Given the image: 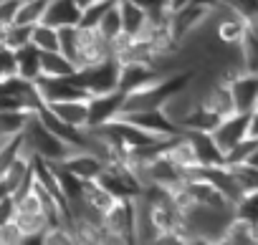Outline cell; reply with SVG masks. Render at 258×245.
<instances>
[{"label":"cell","instance_id":"cell-1","mask_svg":"<svg viewBox=\"0 0 258 245\" xmlns=\"http://www.w3.org/2000/svg\"><path fill=\"white\" fill-rule=\"evenodd\" d=\"M21 137H23V144H26V149H28L31 154H38V157L51 159V162H61V159H66V157L74 152L66 142H61V139L43 124V121L38 119V114H31V116H28Z\"/></svg>","mask_w":258,"mask_h":245},{"label":"cell","instance_id":"cell-2","mask_svg":"<svg viewBox=\"0 0 258 245\" xmlns=\"http://www.w3.org/2000/svg\"><path fill=\"white\" fill-rule=\"evenodd\" d=\"M135 230H137V205H135V197L116 200L106 210V215H104L106 242H137L135 240Z\"/></svg>","mask_w":258,"mask_h":245},{"label":"cell","instance_id":"cell-3","mask_svg":"<svg viewBox=\"0 0 258 245\" xmlns=\"http://www.w3.org/2000/svg\"><path fill=\"white\" fill-rule=\"evenodd\" d=\"M76 84L91 96V94H104V91H114L119 84V61L114 56L89 63V66H79L74 73Z\"/></svg>","mask_w":258,"mask_h":245},{"label":"cell","instance_id":"cell-4","mask_svg":"<svg viewBox=\"0 0 258 245\" xmlns=\"http://www.w3.org/2000/svg\"><path fill=\"white\" fill-rule=\"evenodd\" d=\"M220 78H225L228 89H230V99H233V109L235 111H253L258 106V73L250 71H225Z\"/></svg>","mask_w":258,"mask_h":245},{"label":"cell","instance_id":"cell-5","mask_svg":"<svg viewBox=\"0 0 258 245\" xmlns=\"http://www.w3.org/2000/svg\"><path fill=\"white\" fill-rule=\"evenodd\" d=\"M119 116L126 119L129 124L140 127L142 132L152 134V137H175V134H180V127L165 114L162 106L140 109V111H124V114H119Z\"/></svg>","mask_w":258,"mask_h":245},{"label":"cell","instance_id":"cell-6","mask_svg":"<svg viewBox=\"0 0 258 245\" xmlns=\"http://www.w3.org/2000/svg\"><path fill=\"white\" fill-rule=\"evenodd\" d=\"M162 76H165V71L160 66H155V63H142V61L119 63V84H116V89H121L124 94H132V91L152 86Z\"/></svg>","mask_w":258,"mask_h":245},{"label":"cell","instance_id":"cell-7","mask_svg":"<svg viewBox=\"0 0 258 245\" xmlns=\"http://www.w3.org/2000/svg\"><path fill=\"white\" fill-rule=\"evenodd\" d=\"M36 86H38L43 104H56L66 99H89V94L76 84L74 73L71 76H38Z\"/></svg>","mask_w":258,"mask_h":245},{"label":"cell","instance_id":"cell-8","mask_svg":"<svg viewBox=\"0 0 258 245\" xmlns=\"http://www.w3.org/2000/svg\"><path fill=\"white\" fill-rule=\"evenodd\" d=\"M124 91L121 89H114V91H104V94H91L86 99L89 104V127H99V124H106V121L116 119L121 114V104H124Z\"/></svg>","mask_w":258,"mask_h":245},{"label":"cell","instance_id":"cell-9","mask_svg":"<svg viewBox=\"0 0 258 245\" xmlns=\"http://www.w3.org/2000/svg\"><path fill=\"white\" fill-rule=\"evenodd\" d=\"M245 129H248V114L243 111H233V114H225L220 121H218V127L210 132L215 144L225 152H230L240 139H245Z\"/></svg>","mask_w":258,"mask_h":245},{"label":"cell","instance_id":"cell-10","mask_svg":"<svg viewBox=\"0 0 258 245\" xmlns=\"http://www.w3.org/2000/svg\"><path fill=\"white\" fill-rule=\"evenodd\" d=\"M180 132H182V137L190 142L198 165H203V167L225 165V154H223V149L215 144V139H213L210 132H198V129H180Z\"/></svg>","mask_w":258,"mask_h":245},{"label":"cell","instance_id":"cell-11","mask_svg":"<svg viewBox=\"0 0 258 245\" xmlns=\"http://www.w3.org/2000/svg\"><path fill=\"white\" fill-rule=\"evenodd\" d=\"M116 8H119V18H121V36H126V38L147 36V26H150L147 11H142L132 0H116Z\"/></svg>","mask_w":258,"mask_h":245},{"label":"cell","instance_id":"cell-12","mask_svg":"<svg viewBox=\"0 0 258 245\" xmlns=\"http://www.w3.org/2000/svg\"><path fill=\"white\" fill-rule=\"evenodd\" d=\"M61 165H63L69 172H74L79 180H84V182L96 180V177L101 175V170L106 167L101 157H96L94 152H86V149H74L66 159H61Z\"/></svg>","mask_w":258,"mask_h":245},{"label":"cell","instance_id":"cell-13","mask_svg":"<svg viewBox=\"0 0 258 245\" xmlns=\"http://www.w3.org/2000/svg\"><path fill=\"white\" fill-rule=\"evenodd\" d=\"M61 121L79 129L89 127V104L86 99H66V101H56V104H46Z\"/></svg>","mask_w":258,"mask_h":245},{"label":"cell","instance_id":"cell-14","mask_svg":"<svg viewBox=\"0 0 258 245\" xmlns=\"http://www.w3.org/2000/svg\"><path fill=\"white\" fill-rule=\"evenodd\" d=\"M223 116L218 114V111H213L210 106H205L200 99L190 106V111L180 119V129H198V132H213L215 127H218V121H220Z\"/></svg>","mask_w":258,"mask_h":245},{"label":"cell","instance_id":"cell-15","mask_svg":"<svg viewBox=\"0 0 258 245\" xmlns=\"http://www.w3.org/2000/svg\"><path fill=\"white\" fill-rule=\"evenodd\" d=\"M79 21H81V8L74 0H48L43 23L53 28H63V26H79Z\"/></svg>","mask_w":258,"mask_h":245},{"label":"cell","instance_id":"cell-16","mask_svg":"<svg viewBox=\"0 0 258 245\" xmlns=\"http://www.w3.org/2000/svg\"><path fill=\"white\" fill-rule=\"evenodd\" d=\"M198 99H200L205 106H210L213 111H218L220 116L235 111V109H233V99H230V89H228L225 78H215V81L203 91V96H198Z\"/></svg>","mask_w":258,"mask_h":245},{"label":"cell","instance_id":"cell-17","mask_svg":"<svg viewBox=\"0 0 258 245\" xmlns=\"http://www.w3.org/2000/svg\"><path fill=\"white\" fill-rule=\"evenodd\" d=\"M58 51L76 63V68L81 66V51H84V28L79 26H63L58 28Z\"/></svg>","mask_w":258,"mask_h":245},{"label":"cell","instance_id":"cell-18","mask_svg":"<svg viewBox=\"0 0 258 245\" xmlns=\"http://www.w3.org/2000/svg\"><path fill=\"white\" fill-rule=\"evenodd\" d=\"M16 73L28 81H36L41 76V51L33 43L16 51Z\"/></svg>","mask_w":258,"mask_h":245},{"label":"cell","instance_id":"cell-19","mask_svg":"<svg viewBox=\"0 0 258 245\" xmlns=\"http://www.w3.org/2000/svg\"><path fill=\"white\" fill-rule=\"evenodd\" d=\"M76 73V63H71L61 51L41 53V76H71Z\"/></svg>","mask_w":258,"mask_h":245},{"label":"cell","instance_id":"cell-20","mask_svg":"<svg viewBox=\"0 0 258 245\" xmlns=\"http://www.w3.org/2000/svg\"><path fill=\"white\" fill-rule=\"evenodd\" d=\"M31 28L33 26H23V23H11L6 28H0V43L11 51H18L31 43Z\"/></svg>","mask_w":258,"mask_h":245},{"label":"cell","instance_id":"cell-21","mask_svg":"<svg viewBox=\"0 0 258 245\" xmlns=\"http://www.w3.org/2000/svg\"><path fill=\"white\" fill-rule=\"evenodd\" d=\"M84 202H86L89 207H94L96 212L106 215V210L116 202V197H111L96 180H91V182H86V187H84Z\"/></svg>","mask_w":258,"mask_h":245},{"label":"cell","instance_id":"cell-22","mask_svg":"<svg viewBox=\"0 0 258 245\" xmlns=\"http://www.w3.org/2000/svg\"><path fill=\"white\" fill-rule=\"evenodd\" d=\"M31 43L43 53V51H58V28L48 26V23H36L31 28Z\"/></svg>","mask_w":258,"mask_h":245},{"label":"cell","instance_id":"cell-23","mask_svg":"<svg viewBox=\"0 0 258 245\" xmlns=\"http://www.w3.org/2000/svg\"><path fill=\"white\" fill-rule=\"evenodd\" d=\"M46 8H48V0H21L18 13H16V23L36 26V23H41V21H43Z\"/></svg>","mask_w":258,"mask_h":245},{"label":"cell","instance_id":"cell-24","mask_svg":"<svg viewBox=\"0 0 258 245\" xmlns=\"http://www.w3.org/2000/svg\"><path fill=\"white\" fill-rule=\"evenodd\" d=\"M96 31L114 46V41H119L121 38V18H119V8H116V3L99 18V23H96Z\"/></svg>","mask_w":258,"mask_h":245},{"label":"cell","instance_id":"cell-25","mask_svg":"<svg viewBox=\"0 0 258 245\" xmlns=\"http://www.w3.org/2000/svg\"><path fill=\"white\" fill-rule=\"evenodd\" d=\"M28 111L23 109H13V111H0V134L3 137H16L23 132L26 121H28Z\"/></svg>","mask_w":258,"mask_h":245},{"label":"cell","instance_id":"cell-26","mask_svg":"<svg viewBox=\"0 0 258 245\" xmlns=\"http://www.w3.org/2000/svg\"><path fill=\"white\" fill-rule=\"evenodd\" d=\"M238 180V185L243 187V192H255L258 190V167L243 162V165H228Z\"/></svg>","mask_w":258,"mask_h":245},{"label":"cell","instance_id":"cell-27","mask_svg":"<svg viewBox=\"0 0 258 245\" xmlns=\"http://www.w3.org/2000/svg\"><path fill=\"white\" fill-rule=\"evenodd\" d=\"M116 3V0H96V3H91L89 8L81 11V21H79V28H96L99 18Z\"/></svg>","mask_w":258,"mask_h":245},{"label":"cell","instance_id":"cell-28","mask_svg":"<svg viewBox=\"0 0 258 245\" xmlns=\"http://www.w3.org/2000/svg\"><path fill=\"white\" fill-rule=\"evenodd\" d=\"M225 8L248 23L250 18H255V16H258V0H228Z\"/></svg>","mask_w":258,"mask_h":245},{"label":"cell","instance_id":"cell-29","mask_svg":"<svg viewBox=\"0 0 258 245\" xmlns=\"http://www.w3.org/2000/svg\"><path fill=\"white\" fill-rule=\"evenodd\" d=\"M0 245H23V230L16 225V220L0 225Z\"/></svg>","mask_w":258,"mask_h":245},{"label":"cell","instance_id":"cell-30","mask_svg":"<svg viewBox=\"0 0 258 245\" xmlns=\"http://www.w3.org/2000/svg\"><path fill=\"white\" fill-rule=\"evenodd\" d=\"M18 6H21V0H0V28L16 23Z\"/></svg>","mask_w":258,"mask_h":245},{"label":"cell","instance_id":"cell-31","mask_svg":"<svg viewBox=\"0 0 258 245\" xmlns=\"http://www.w3.org/2000/svg\"><path fill=\"white\" fill-rule=\"evenodd\" d=\"M13 215H16V200H13L11 195L0 197V225L11 222V220H13Z\"/></svg>","mask_w":258,"mask_h":245},{"label":"cell","instance_id":"cell-32","mask_svg":"<svg viewBox=\"0 0 258 245\" xmlns=\"http://www.w3.org/2000/svg\"><path fill=\"white\" fill-rule=\"evenodd\" d=\"M245 137L255 139L258 142V106L253 111H248V129H245Z\"/></svg>","mask_w":258,"mask_h":245},{"label":"cell","instance_id":"cell-33","mask_svg":"<svg viewBox=\"0 0 258 245\" xmlns=\"http://www.w3.org/2000/svg\"><path fill=\"white\" fill-rule=\"evenodd\" d=\"M132 3H137L142 11H152V8H165L160 0H132Z\"/></svg>","mask_w":258,"mask_h":245},{"label":"cell","instance_id":"cell-34","mask_svg":"<svg viewBox=\"0 0 258 245\" xmlns=\"http://www.w3.org/2000/svg\"><path fill=\"white\" fill-rule=\"evenodd\" d=\"M248 165H253V167H258V144H255V149L250 152V157H248Z\"/></svg>","mask_w":258,"mask_h":245},{"label":"cell","instance_id":"cell-35","mask_svg":"<svg viewBox=\"0 0 258 245\" xmlns=\"http://www.w3.org/2000/svg\"><path fill=\"white\" fill-rule=\"evenodd\" d=\"M74 3H76V6H79V8L84 11V8H89L91 3H96V0H74Z\"/></svg>","mask_w":258,"mask_h":245},{"label":"cell","instance_id":"cell-36","mask_svg":"<svg viewBox=\"0 0 258 245\" xmlns=\"http://www.w3.org/2000/svg\"><path fill=\"white\" fill-rule=\"evenodd\" d=\"M228 3V0H218V6H225Z\"/></svg>","mask_w":258,"mask_h":245}]
</instances>
